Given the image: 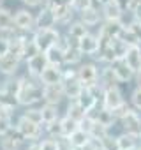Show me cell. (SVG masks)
Here are the masks:
<instances>
[{"label":"cell","mask_w":141,"mask_h":150,"mask_svg":"<svg viewBox=\"0 0 141 150\" xmlns=\"http://www.w3.org/2000/svg\"><path fill=\"white\" fill-rule=\"evenodd\" d=\"M16 97L20 106H34L35 103L42 101V85H35L32 80H28L27 76L18 78V90H16Z\"/></svg>","instance_id":"cell-1"},{"label":"cell","mask_w":141,"mask_h":150,"mask_svg":"<svg viewBox=\"0 0 141 150\" xmlns=\"http://www.w3.org/2000/svg\"><path fill=\"white\" fill-rule=\"evenodd\" d=\"M32 39L35 41V44L39 46L41 51H46L48 48L55 46L60 39V32L56 30V27L51 28H35L32 32Z\"/></svg>","instance_id":"cell-2"},{"label":"cell","mask_w":141,"mask_h":150,"mask_svg":"<svg viewBox=\"0 0 141 150\" xmlns=\"http://www.w3.org/2000/svg\"><path fill=\"white\" fill-rule=\"evenodd\" d=\"M16 131L23 136V139L28 141H37L42 134V125L37 122H32L30 118H27L25 115H21L16 122Z\"/></svg>","instance_id":"cell-3"},{"label":"cell","mask_w":141,"mask_h":150,"mask_svg":"<svg viewBox=\"0 0 141 150\" xmlns=\"http://www.w3.org/2000/svg\"><path fill=\"white\" fill-rule=\"evenodd\" d=\"M123 127L125 132H130V134H136L139 136L141 134V111H137L136 108H129V111L118 120Z\"/></svg>","instance_id":"cell-4"},{"label":"cell","mask_w":141,"mask_h":150,"mask_svg":"<svg viewBox=\"0 0 141 150\" xmlns=\"http://www.w3.org/2000/svg\"><path fill=\"white\" fill-rule=\"evenodd\" d=\"M78 71V80L83 83L85 88L88 87H94L99 83V69L95 64H81Z\"/></svg>","instance_id":"cell-5"},{"label":"cell","mask_w":141,"mask_h":150,"mask_svg":"<svg viewBox=\"0 0 141 150\" xmlns=\"http://www.w3.org/2000/svg\"><path fill=\"white\" fill-rule=\"evenodd\" d=\"M101 103H102L104 108H108V110H115V108L122 106V104L125 103V99H123V94L120 92V88L115 85V87H108V88H104L102 97H101Z\"/></svg>","instance_id":"cell-6"},{"label":"cell","mask_w":141,"mask_h":150,"mask_svg":"<svg viewBox=\"0 0 141 150\" xmlns=\"http://www.w3.org/2000/svg\"><path fill=\"white\" fill-rule=\"evenodd\" d=\"M14 27L20 32H34L35 30V16L27 9H20L14 14Z\"/></svg>","instance_id":"cell-7"},{"label":"cell","mask_w":141,"mask_h":150,"mask_svg":"<svg viewBox=\"0 0 141 150\" xmlns=\"http://www.w3.org/2000/svg\"><path fill=\"white\" fill-rule=\"evenodd\" d=\"M76 44H78V48L81 50L83 55H92L94 57L99 51V48H101V39H99V35H94V34L88 32L87 35H83L81 39H78Z\"/></svg>","instance_id":"cell-8"},{"label":"cell","mask_w":141,"mask_h":150,"mask_svg":"<svg viewBox=\"0 0 141 150\" xmlns=\"http://www.w3.org/2000/svg\"><path fill=\"white\" fill-rule=\"evenodd\" d=\"M48 65H49V64H48V58H46V53H44V51H41V53H37L35 57H32V58L27 60L28 74H30L32 78H35V80H39L41 72H42Z\"/></svg>","instance_id":"cell-9"},{"label":"cell","mask_w":141,"mask_h":150,"mask_svg":"<svg viewBox=\"0 0 141 150\" xmlns=\"http://www.w3.org/2000/svg\"><path fill=\"white\" fill-rule=\"evenodd\" d=\"M111 69H113V72H115V76H116L118 83H127V81L134 80V76H136V72H134L127 64H125V60H123V58L115 60V62L111 64Z\"/></svg>","instance_id":"cell-10"},{"label":"cell","mask_w":141,"mask_h":150,"mask_svg":"<svg viewBox=\"0 0 141 150\" xmlns=\"http://www.w3.org/2000/svg\"><path fill=\"white\" fill-rule=\"evenodd\" d=\"M55 25H56V18H55L53 7L42 4L39 14L35 16V28H51Z\"/></svg>","instance_id":"cell-11"},{"label":"cell","mask_w":141,"mask_h":150,"mask_svg":"<svg viewBox=\"0 0 141 150\" xmlns=\"http://www.w3.org/2000/svg\"><path fill=\"white\" fill-rule=\"evenodd\" d=\"M122 28H123L122 21H104L102 27L99 28V39H101V42H106L109 39L120 37Z\"/></svg>","instance_id":"cell-12"},{"label":"cell","mask_w":141,"mask_h":150,"mask_svg":"<svg viewBox=\"0 0 141 150\" xmlns=\"http://www.w3.org/2000/svg\"><path fill=\"white\" fill-rule=\"evenodd\" d=\"M20 62H21V58H18L16 55L7 51L6 55L0 57V72L6 74V76H14L16 71L20 69Z\"/></svg>","instance_id":"cell-13"},{"label":"cell","mask_w":141,"mask_h":150,"mask_svg":"<svg viewBox=\"0 0 141 150\" xmlns=\"http://www.w3.org/2000/svg\"><path fill=\"white\" fill-rule=\"evenodd\" d=\"M63 87L62 83H55V85H42V101L49 103V104H58L63 99Z\"/></svg>","instance_id":"cell-14"},{"label":"cell","mask_w":141,"mask_h":150,"mask_svg":"<svg viewBox=\"0 0 141 150\" xmlns=\"http://www.w3.org/2000/svg\"><path fill=\"white\" fill-rule=\"evenodd\" d=\"M23 136L16 131V127L13 131H9L7 134L2 136V139H0V148L2 150H20L21 145H23Z\"/></svg>","instance_id":"cell-15"},{"label":"cell","mask_w":141,"mask_h":150,"mask_svg":"<svg viewBox=\"0 0 141 150\" xmlns=\"http://www.w3.org/2000/svg\"><path fill=\"white\" fill-rule=\"evenodd\" d=\"M39 81L42 85H55V83H62V67L58 65H48L39 76Z\"/></svg>","instance_id":"cell-16"},{"label":"cell","mask_w":141,"mask_h":150,"mask_svg":"<svg viewBox=\"0 0 141 150\" xmlns=\"http://www.w3.org/2000/svg\"><path fill=\"white\" fill-rule=\"evenodd\" d=\"M62 87H63V96L70 101V99H78L81 96V92L85 90L83 83L78 80V78H73V80H63L62 81Z\"/></svg>","instance_id":"cell-17"},{"label":"cell","mask_w":141,"mask_h":150,"mask_svg":"<svg viewBox=\"0 0 141 150\" xmlns=\"http://www.w3.org/2000/svg\"><path fill=\"white\" fill-rule=\"evenodd\" d=\"M115 139H116V150H136V148H139V138L136 134L123 131Z\"/></svg>","instance_id":"cell-18"},{"label":"cell","mask_w":141,"mask_h":150,"mask_svg":"<svg viewBox=\"0 0 141 150\" xmlns=\"http://www.w3.org/2000/svg\"><path fill=\"white\" fill-rule=\"evenodd\" d=\"M81 58H83V53H81V50L78 48V44H76V41L74 42H70L65 50H63V65H76V64H80L81 62Z\"/></svg>","instance_id":"cell-19"},{"label":"cell","mask_w":141,"mask_h":150,"mask_svg":"<svg viewBox=\"0 0 141 150\" xmlns=\"http://www.w3.org/2000/svg\"><path fill=\"white\" fill-rule=\"evenodd\" d=\"M101 14H102L104 21H122L123 11L115 4V0H113V2H109V4L101 6Z\"/></svg>","instance_id":"cell-20"},{"label":"cell","mask_w":141,"mask_h":150,"mask_svg":"<svg viewBox=\"0 0 141 150\" xmlns=\"http://www.w3.org/2000/svg\"><path fill=\"white\" fill-rule=\"evenodd\" d=\"M80 20H81L87 27H95V25L101 23L102 14H101V11H99L95 6H90V7H87V9H83V11L80 13Z\"/></svg>","instance_id":"cell-21"},{"label":"cell","mask_w":141,"mask_h":150,"mask_svg":"<svg viewBox=\"0 0 141 150\" xmlns=\"http://www.w3.org/2000/svg\"><path fill=\"white\" fill-rule=\"evenodd\" d=\"M73 7H70L69 4H56L53 6V13H55V18H56V23L60 25H69L70 20H73Z\"/></svg>","instance_id":"cell-22"},{"label":"cell","mask_w":141,"mask_h":150,"mask_svg":"<svg viewBox=\"0 0 141 150\" xmlns=\"http://www.w3.org/2000/svg\"><path fill=\"white\" fill-rule=\"evenodd\" d=\"M123 60L134 72H137L141 69V46H129Z\"/></svg>","instance_id":"cell-23"},{"label":"cell","mask_w":141,"mask_h":150,"mask_svg":"<svg viewBox=\"0 0 141 150\" xmlns=\"http://www.w3.org/2000/svg\"><path fill=\"white\" fill-rule=\"evenodd\" d=\"M14 30V14L6 7H0V34H13Z\"/></svg>","instance_id":"cell-24"},{"label":"cell","mask_w":141,"mask_h":150,"mask_svg":"<svg viewBox=\"0 0 141 150\" xmlns=\"http://www.w3.org/2000/svg\"><path fill=\"white\" fill-rule=\"evenodd\" d=\"M69 141H70V145H73L74 148H85V146H88V145H90L92 136H90L87 131H83V129L80 127L78 131H74L73 134L69 136Z\"/></svg>","instance_id":"cell-25"},{"label":"cell","mask_w":141,"mask_h":150,"mask_svg":"<svg viewBox=\"0 0 141 150\" xmlns=\"http://www.w3.org/2000/svg\"><path fill=\"white\" fill-rule=\"evenodd\" d=\"M9 37V53L16 55L18 58L23 60V46H25V35H18V34H7Z\"/></svg>","instance_id":"cell-26"},{"label":"cell","mask_w":141,"mask_h":150,"mask_svg":"<svg viewBox=\"0 0 141 150\" xmlns=\"http://www.w3.org/2000/svg\"><path fill=\"white\" fill-rule=\"evenodd\" d=\"M65 115L70 117V118H74V120H78V122H81L87 117V110L83 108V104L78 99H70L69 104H67V113Z\"/></svg>","instance_id":"cell-27"},{"label":"cell","mask_w":141,"mask_h":150,"mask_svg":"<svg viewBox=\"0 0 141 150\" xmlns=\"http://www.w3.org/2000/svg\"><path fill=\"white\" fill-rule=\"evenodd\" d=\"M90 30H88V27L81 21V20H78V21H73V23H69L67 25V35L73 39V41H78V39H81L83 35H87Z\"/></svg>","instance_id":"cell-28"},{"label":"cell","mask_w":141,"mask_h":150,"mask_svg":"<svg viewBox=\"0 0 141 150\" xmlns=\"http://www.w3.org/2000/svg\"><path fill=\"white\" fill-rule=\"evenodd\" d=\"M116 83H118V80L111 69V64H106V67L102 71H99V85L102 88H108V87H115Z\"/></svg>","instance_id":"cell-29"},{"label":"cell","mask_w":141,"mask_h":150,"mask_svg":"<svg viewBox=\"0 0 141 150\" xmlns=\"http://www.w3.org/2000/svg\"><path fill=\"white\" fill-rule=\"evenodd\" d=\"M41 115H42V125L44 124H51L55 120L60 118V113H58V104H49V103H44L41 106Z\"/></svg>","instance_id":"cell-30"},{"label":"cell","mask_w":141,"mask_h":150,"mask_svg":"<svg viewBox=\"0 0 141 150\" xmlns=\"http://www.w3.org/2000/svg\"><path fill=\"white\" fill-rule=\"evenodd\" d=\"M44 53H46L48 64H51V65H58V67H63V50H62L58 44L48 48Z\"/></svg>","instance_id":"cell-31"},{"label":"cell","mask_w":141,"mask_h":150,"mask_svg":"<svg viewBox=\"0 0 141 150\" xmlns=\"http://www.w3.org/2000/svg\"><path fill=\"white\" fill-rule=\"evenodd\" d=\"M78 129H80V122H78V120L70 118V117H67V115L60 118V132H62V136L69 138L70 134H73L74 131H78Z\"/></svg>","instance_id":"cell-32"},{"label":"cell","mask_w":141,"mask_h":150,"mask_svg":"<svg viewBox=\"0 0 141 150\" xmlns=\"http://www.w3.org/2000/svg\"><path fill=\"white\" fill-rule=\"evenodd\" d=\"M0 104L6 106V108H11V110H14L16 106H20L16 94L11 92V90H7V88H2V92H0Z\"/></svg>","instance_id":"cell-33"},{"label":"cell","mask_w":141,"mask_h":150,"mask_svg":"<svg viewBox=\"0 0 141 150\" xmlns=\"http://www.w3.org/2000/svg\"><path fill=\"white\" fill-rule=\"evenodd\" d=\"M78 101L83 104V108H85V110H87V113H88L94 106H97V101H99V99H97V97L88 90V88H85V90L81 92V96L78 97Z\"/></svg>","instance_id":"cell-34"},{"label":"cell","mask_w":141,"mask_h":150,"mask_svg":"<svg viewBox=\"0 0 141 150\" xmlns=\"http://www.w3.org/2000/svg\"><path fill=\"white\" fill-rule=\"evenodd\" d=\"M37 53H41V50H39V46L35 44V41L30 37H25V46H23V58L25 60H28V58H32V57H35Z\"/></svg>","instance_id":"cell-35"},{"label":"cell","mask_w":141,"mask_h":150,"mask_svg":"<svg viewBox=\"0 0 141 150\" xmlns=\"http://www.w3.org/2000/svg\"><path fill=\"white\" fill-rule=\"evenodd\" d=\"M39 146H41V150H62L58 138H51V136L41 139V141H39Z\"/></svg>","instance_id":"cell-36"},{"label":"cell","mask_w":141,"mask_h":150,"mask_svg":"<svg viewBox=\"0 0 141 150\" xmlns=\"http://www.w3.org/2000/svg\"><path fill=\"white\" fill-rule=\"evenodd\" d=\"M42 129H44V131L48 132V136H51V138H60V136H62V132H60V118L55 120V122H51V124H44Z\"/></svg>","instance_id":"cell-37"},{"label":"cell","mask_w":141,"mask_h":150,"mask_svg":"<svg viewBox=\"0 0 141 150\" xmlns=\"http://www.w3.org/2000/svg\"><path fill=\"white\" fill-rule=\"evenodd\" d=\"M27 118H30L32 122H37L42 125V115H41V108H34V106H27V111L23 113Z\"/></svg>","instance_id":"cell-38"},{"label":"cell","mask_w":141,"mask_h":150,"mask_svg":"<svg viewBox=\"0 0 141 150\" xmlns=\"http://www.w3.org/2000/svg\"><path fill=\"white\" fill-rule=\"evenodd\" d=\"M130 106L141 111V87H136L130 94Z\"/></svg>","instance_id":"cell-39"},{"label":"cell","mask_w":141,"mask_h":150,"mask_svg":"<svg viewBox=\"0 0 141 150\" xmlns=\"http://www.w3.org/2000/svg\"><path fill=\"white\" fill-rule=\"evenodd\" d=\"M90 6H95L94 0H73V4H70V7H73L76 13H81L83 9H87Z\"/></svg>","instance_id":"cell-40"},{"label":"cell","mask_w":141,"mask_h":150,"mask_svg":"<svg viewBox=\"0 0 141 150\" xmlns=\"http://www.w3.org/2000/svg\"><path fill=\"white\" fill-rule=\"evenodd\" d=\"M129 13H132V20H136V21L141 23V0H132Z\"/></svg>","instance_id":"cell-41"},{"label":"cell","mask_w":141,"mask_h":150,"mask_svg":"<svg viewBox=\"0 0 141 150\" xmlns=\"http://www.w3.org/2000/svg\"><path fill=\"white\" fill-rule=\"evenodd\" d=\"M7 51H9V37L0 34V57L6 55Z\"/></svg>","instance_id":"cell-42"},{"label":"cell","mask_w":141,"mask_h":150,"mask_svg":"<svg viewBox=\"0 0 141 150\" xmlns=\"http://www.w3.org/2000/svg\"><path fill=\"white\" fill-rule=\"evenodd\" d=\"M130 2H132V0H115V4H116L123 13H129V11H130Z\"/></svg>","instance_id":"cell-43"},{"label":"cell","mask_w":141,"mask_h":150,"mask_svg":"<svg viewBox=\"0 0 141 150\" xmlns=\"http://www.w3.org/2000/svg\"><path fill=\"white\" fill-rule=\"evenodd\" d=\"M23 4L28 7H39L42 4V0H23Z\"/></svg>","instance_id":"cell-44"},{"label":"cell","mask_w":141,"mask_h":150,"mask_svg":"<svg viewBox=\"0 0 141 150\" xmlns=\"http://www.w3.org/2000/svg\"><path fill=\"white\" fill-rule=\"evenodd\" d=\"M42 4H46V6L53 7V6H56V4H62V0H42Z\"/></svg>","instance_id":"cell-45"},{"label":"cell","mask_w":141,"mask_h":150,"mask_svg":"<svg viewBox=\"0 0 141 150\" xmlns=\"http://www.w3.org/2000/svg\"><path fill=\"white\" fill-rule=\"evenodd\" d=\"M134 78H136V83H137V87H141V69L136 72V76H134Z\"/></svg>","instance_id":"cell-46"},{"label":"cell","mask_w":141,"mask_h":150,"mask_svg":"<svg viewBox=\"0 0 141 150\" xmlns=\"http://www.w3.org/2000/svg\"><path fill=\"white\" fill-rule=\"evenodd\" d=\"M109 2H113V0H97L99 6H104V4H109Z\"/></svg>","instance_id":"cell-47"},{"label":"cell","mask_w":141,"mask_h":150,"mask_svg":"<svg viewBox=\"0 0 141 150\" xmlns=\"http://www.w3.org/2000/svg\"><path fill=\"white\" fill-rule=\"evenodd\" d=\"M94 150H108V148H104V146H101V145H99V146H95Z\"/></svg>","instance_id":"cell-48"},{"label":"cell","mask_w":141,"mask_h":150,"mask_svg":"<svg viewBox=\"0 0 141 150\" xmlns=\"http://www.w3.org/2000/svg\"><path fill=\"white\" fill-rule=\"evenodd\" d=\"M62 2H63V4H69V6H70V4H73V0H62Z\"/></svg>","instance_id":"cell-49"},{"label":"cell","mask_w":141,"mask_h":150,"mask_svg":"<svg viewBox=\"0 0 141 150\" xmlns=\"http://www.w3.org/2000/svg\"><path fill=\"white\" fill-rule=\"evenodd\" d=\"M137 138H139V146H141V134H139V136H137Z\"/></svg>","instance_id":"cell-50"},{"label":"cell","mask_w":141,"mask_h":150,"mask_svg":"<svg viewBox=\"0 0 141 150\" xmlns=\"http://www.w3.org/2000/svg\"><path fill=\"white\" fill-rule=\"evenodd\" d=\"M2 88H4V85H2V83H0V92H2Z\"/></svg>","instance_id":"cell-51"},{"label":"cell","mask_w":141,"mask_h":150,"mask_svg":"<svg viewBox=\"0 0 141 150\" xmlns=\"http://www.w3.org/2000/svg\"><path fill=\"white\" fill-rule=\"evenodd\" d=\"M2 4H4V0H0V7H2Z\"/></svg>","instance_id":"cell-52"}]
</instances>
